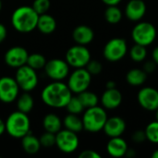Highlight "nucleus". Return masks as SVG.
<instances>
[{"label":"nucleus","mask_w":158,"mask_h":158,"mask_svg":"<svg viewBox=\"0 0 158 158\" xmlns=\"http://www.w3.org/2000/svg\"><path fill=\"white\" fill-rule=\"evenodd\" d=\"M71 96L72 92L68 84H65L61 81H54V82L49 83L43 89L41 94L42 101L53 108L66 107Z\"/></svg>","instance_id":"obj_1"},{"label":"nucleus","mask_w":158,"mask_h":158,"mask_svg":"<svg viewBox=\"0 0 158 158\" xmlns=\"http://www.w3.org/2000/svg\"><path fill=\"white\" fill-rule=\"evenodd\" d=\"M39 14L32 6H22L14 10L11 16V24L13 28L22 33L32 31L37 27Z\"/></svg>","instance_id":"obj_2"},{"label":"nucleus","mask_w":158,"mask_h":158,"mask_svg":"<svg viewBox=\"0 0 158 158\" xmlns=\"http://www.w3.org/2000/svg\"><path fill=\"white\" fill-rule=\"evenodd\" d=\"M6 131L9 136L16 139H21L30 132L31 122L28 115L21 111L12 112L6 118Z\"/></svg>","instance_id":"obj_3"},{"label":"nucleus","mask_w":158,"mask_h":158,"mask_svg":"<svg viewBox=\"0 0 158 158\" xmlns=\"http://www.w3.org/2000/svg\"><path fill=\"white\" fill-rule=\"evenodd\" d=\"M81 119L83 130L89 132H98L103 131L107 119V114L104 107L95 106L86 108Z\"/></svg>","instance_id":"obj_4"},{"label":"nucleus","mask_w":158,"mask_h":158,"mask_svg":"<svg viewBox=\"0 0 158 158\" xmlns=\"http://www.w3.org/2000/svg\"><path fill=\"white\" fill-rule=\"evenodd\" d=\"M131 37L135 44L148 46L152 44L156 38V29L152 23L142 21L133 27Z\"/></svg>","instance_id":"obj_5"},{"label":"nucleus","mask_w":158,"mask_h":158,"mask_svg":"<svg viewBox=\"0 0 158 158\" xmlns=\"http://www.w3.org/2000/svg\"><path fill=\"white\" fill-rule=\"evenodd\" d=\"M15 80L19 89L23 90L24 92L32 91L38 84V76L36 70L27 64L17 69Z\"/></svg>","instance_id":"obj_6"},{"label":"nucleus","mask_w":158,"mask_h":158,"mask_svg":"<svg viewBox=\"0 0 158 158\" xmlns=\"http://www.w3.org/2000/svg\"><path fill=\"white\" fill-rule=\"evenodd\" d=\"M128 52V44L123 38H112L109 40L103 50L105 58L110 62L121 60Z\"/></svg>","instance_id":"obj_7"},{"label":"nucleus","mask_w":158,"mask_h":158,"mask_svg":"<svg viewBox=\"0 0 158 158\" xmlns=\"http://www.w3.org/2000/svg\"><path fill=\"white\" fill-rule=\"evenodd\" d=\"M91 60V53L85 45L76 44L70 47L66 53V61L75 69L85 68Z\"/></svg>","instance_id":"obj_8"},{"label":"nucleus","mask_w":158,"mask_h":158,"mask_svg":"<svg viewBox=\"0 0 158 158\" xmlns=\"http://www.w3.org/2000/svg\"><path fill=\"white\" fill-rule=\"evenodd\" d=\"M92 81V75L85 68L76 69L69 77L68 86L74 94H80L88 90Z\"/></svg>","instance_id":"obj_9"},{"label":"nucleus","mask_w":158,"mask_h":158,"mask_svg":"<svg viewBox=\"0 0 158 158\" xmlns=\"http://www.w3.org/2000/svg\"><path fill=\"white\" fill-rule=\"evenodd\" d=\"M56 145L65 154H71L79 147V138L77 133L67 129L60 130L56 133Z\"/></svg>","instance_id":"obj_10"},{"label":"nucleus","mask_w":158,"mask_h":158,"mask_svg":"<svg viewBox=\"0 0 158 158\" xmlns=\"http://www.w3.org/2000/svg\"><path fill=\"white\" fill-rule=\"evenodd\" d=\"M44 69L47 77L53 81H62L66 79L69 73V65L68 62L59 58L46 61Z\"/></svg>","instance_id":"obj_11"},{"label":"nucleus","mask_w":158,"mask_h":158,"mask_svg":"<svg viewBox=\"0 0 158 158\" xmlns=\"http://www.w3.org/2000/svg\"><path fill=\"white\" fill-rule=\"evenodd\" d=\"M19 87L15 80L11 77L0 78V101L5 104L14 102L19 95Z\"/></svg>","instance_id":"obj_12"},{"label":"nucleus","mask_w":158,"mask_h":158,"mask_svg":"<svg viewBox=\"0 0 158 158\" xmlns=\"http://www.w3.org/2000/svg\"><path fill=\"white\" fill-rule=\"evenodd\" d=\"M137 99L139 105L145 110L156 111L158 108V90L153 87L142 88L137 94Z\"/></svg>","instance_id":"obj_13"},{"label":"nucleus","mask_w":158,"mask_h":158,"mask_svg":"<svg viewBox=\"0 0 158 158\" xmlns=\"http://www.w3.org/2000/svg\"><path fill=\"white\" fill-rule=\"evenodd\" d=\"M28 52L22 46H13L9 48L4 56L5 63L10 68L18 69L23 65H26L28 59Z\"/></svg>","instance_id":"obj_14"},{"label":"nucleus","mask_w":158,"mask_h":158,"mask_svg":"<svg viewBox=\"0 0 158 158\" xmlns=\"http://www.w3.org/2000/svg\"><path fill=\"white\" fill-rule=\"evenodd\" d=\"M103 131L109 138L119 137L126 131V122L120 117L107 118Z\"/></svg>","instance_id":"obj_15"},{"label":"nucleus","mask_w":158,"mask_h":158,"mask_svg":"<svg viewBox=\"0 0 158 158\" xmlns=\"http://www.w3.org/2000/svg\"><path fill=\"white\" fill-rule=\"evenodd\" d=\"M146 13V5L143 0H130L125 7V15L131 21L141 20Z\"/></svg>","instance_id":"obj_16"},{"label":"nucleus","mask_w":158,"mask_h":158,"mask_svg":"<svg viewBox=\"0 0 158 158\" xmlns=\"http://www.w3.org/2000/svg\"><path fill=\"white\" fill-rule=\"evenodd\" d=\"M122 94L117 88L106 89L101 97V104L106 109H116L122 103Z\"/></svg>","instance_id":"obj_17"},{"label":"nucleus","mask_w":158,"mask_h":158,"mask_svg":"<svg viewBox=\"0 0 158 158\" xmlns=\"http://www.w3.org/2000/svg\"><path fill=\"white\" fill-rule=\"evenodd\" d=\"M128 144L124 139L119 137L110 138L106 144V151L109 156L113 157H122L125 156L126 152L128 150Z\"/></svg>","instance_id":"obj_18"},{"label":"nucleus","mask_w":158,"mask_h":158,"mask_svg":"<svg viewBox=\"0 0 158 158\" xmlns=\"http://www.w3.org/2000/svg\"><path fill=\"white\" fill-rule=\"evenodd\" d=\"M72 37L77 44L86 45L93 42L94 38V32L93 29L87 25H79L73 30Z\"/></svg>","instance_id":"obj_19"},{"label":"nucleus","mask_w":158,"mask_h":158,"mask_svg":"<svg viewBox=\"0 0 158 158\" xmlns=\"http://www.w3.org/2000/svg\"><path fill=\"white\" fill-rule=\"evenodd\" d=\"M36 28L44 34H51L56 28V21L53 16L47 13L41 14L39 15Z\"/></svg>","instance_id":"obj_20"},{"label":"nucleus","mask_w":158,"mask_h":158,"mask_svg":"<svg viewBox=\"0 0 158 158\" xmlns=\"http://www.w3.org/2000/svg\"><path fill=\"white\" fill-rule=\"evenodd\" d=\"M21 146L25 153L29 155H35L39 152L41 148V143L37 137L29 132L21 138Z\"/></svg>","instance_id":"obj_21"},{"label":"nucleus","mask_w":158,"mask_h":158,"mask_svg":"<svg viewBox=\"0 0 158 158\" xmlns=\"http://www.w3.org/2000/svg\"><path fill=\"white\" fill-rule=\"evenodd\" d=\"M62 124L63 122L60 119V118L56 114H52V113L47 114L43 119V127L45 130V131L52 132L55 134L61 130Z\"/></svg>","instance_id":"obj_22"},{"label":"nucleus","mask_w":158,"mask_h":158,"mask_svg":"<svg viewBox=\"0 0 158 158\" xmlns=\"http://www.w3.org/2000/svg\"><path fill=\"white\" fill-rule=\"evenodd\" d=\"M147 80V73L142 69H132L126 75L127 82L134 87L142 86Z\"/></svg>","instance_id":"obj_23"},{"label":"nucleus","mask_w":158,"mask_h":158,"mask_svg":"<svg viewBox=\"0 0 158 158\" xmlns=\"http://www.w3.org/2000/svg\"><path fill=\"white\" fill-rule=\"evenodd\" d=\"M64 127L71 131L74 132H80L83 130V124L82 119L78 117V115L75 114H69L64 118V120L62 121Z\"/></svg>","instance_id":"obj_24"},{"label":"nucleus","mask_w":158,"mask_h":158,"mask_svg":"<svg viewBox=\"0 0 158 158\" xmlns=\"http://www.w3.org/2000/svg\"><path fill=\"white\" fill-rule=\"evenodd\" d=\"M34 106V101L32 96L28 94L27 92L22 94L17 101V106H18V110L21 111L23 113H30Z\"/></svg>","instance_id":"obj_25"},{"label":"nucleus","mask_w":158,"mask_h":158,"mask_svg":"<svg viewBox=\"0 0 158 158\" xmlns=\"http://www.w3.org/2000/svg\"><path fill=\"white\" fill-rule=\"evenodd\" d=\"M77 96L80 99V101L81 102L84 108H89V107L95 106L98 105V102H99L98 96L94 93L89 92L88 90L78 94Z\"/></svg>","instance_id":"obj_26"},{"label":"nucleus","mask_w":158,"mask_h":158,"mask_svg":"<svg viewBox=\"0 0 158 158\" xmlns=\"http://www.w3.org/2000/svg\"><path fill=\"white\" fill-rule=\"evenodd\" d=\"M122 11L118 6H107L105 11V19L110 24H117L122 19Z\"/></svg>","instance_id":"obj_27"},{"label":"nucleus","mask_w":158,"mask_h":158,"mask_svg":"<svg viewBox=\"0 0 158 158\" xmlns=\"http://www.w3.org/2000/svg\"><path fill=\"white\" fill-rule=\"evenodd\" d=\"M46 63V59L45 57L42 55V54H38V53H33L28 56V59H27V65L30 66L31 68H32L35 70L44 69Z\"/></svg>","instance_id":"obj_28"},{"label":"nucleus","mask_w":158,"mask_h":158,"mask_svg":"<svg viewBox=\"0 0 158 158\" xmlns=\"http://www.w3.org/2000/svg\"><path fill=\"white\" fill-rule=\"evenodd\" d=\"M131 58L135 62H143L147 56L146 46L135 44L130 50Z\"/></svg>","instance_id":"obj_29"},{"label":"nucleus","mask_w":158,"mask_h":158,"mask_svg":"<svg viewBox=\"0 0 158 158\" xmlns=\"http://www.w3.org/2000/svg\"><path fill=\"white\" fill-rule=\"evenodd\" d=\"M146 139L153 143H158V121H152L147 125V127L144 130Z\"/></svg>","instance_id":"obj_30"},{"label":"nucleus","mask_w":158,"mask_h":158,"mask_svg":"<svg viewBox=\"0 0 158 158\" xmlns=\"http://www.w3.org/2000/svg\"><path fill=\"white\" fill-rule=\"evenodd\" d=\"M66 108L69 113L75 115H79L84 110V107L80 99L78 98V96H71V98L69 99L66 106Z\"/></svg>","instance_id":"obj_31"},{"label":"nucleus","mask_w":158,"mask_h":158,"mask_svg":"<svg viewBox=\"0 0 158 158\" xmlns=\"http://www.w3.org/2000/svg\"><path fill=\"white\" fill-rule=\"evenodd\" d=\"M51 6L50 0H34L32 4V8L39 14H44L47 13Z\"/></svg>","instance_id":"obj_32"},{"label":"nucleus","mask_w":158,"mask_h":158,"mask_svg":"<svg viewBox=\"0 0 158 158\" xmlns=\"http://www.w3.org/2000/svg\"><path fill=\"white\" fill-rule=\"evenodd\" d=\"M41 146L44 147H52L54 145H56V134L52 133V132H48L45 131L44 133H43L39 139Z\"/></svg>","instance_id":"obj_33"},{"label":"nucleus","mask_w":158,"mask_h":158,"mask_svg":"<svg viewBox=\"0 0 158 158\" xmlns=\"http://www.w3.org/2000/svg\"><path fill=\"white\" fill-rule=\"evenodd\" d=\"M85 69L89 71L91 75H98L102 71V64L98 60H90L86 65Z\"/></svg>","instance_id":"obj_34"},{"label":"nucleus","mask_w":158,"mask_h":158,"mask_svg":"<svg viewBox=\"0 0 158 158\" xmlns=\"http://www.w3.org/2000/svg\"><path fill=\"white\" fill-rule=\"evenodd\" d=\"M146 139V135L144 131H137L132 134V141L136 143H142Z\"/></svg>","instance_id":"obj_35"},{"label":"nucleus","mask_w":158,"mask_h":158,"mask_svg":"<svg viewBox=\"0 0 158 158\" xmlns=\"http://www.w3.org/2000/svg\"><path fill=\"white\" fill-rule=\"evenodd\" d=\"M80 158H101V156L94 150H84L80 155Z\"/></svg>","instance_id":"obj_36"},{"label":"nucleus","mask_w":158,"mask_h":158,"mask_svg":"<svg viewBox=\"0 0 158 158\" xmlns=\"http://www.w3.org/2000/svg\"><path fill=\"white\" fill-rule=\"evenodd\" d=\"M156 66H157V65L156 64V62H155L154 60H148V61H146V62L143 64V69L147 74H149V73H152V72H154V71L156 70Z\"/></svg>","instance_id":"obj_37"},{"label":"nucleus","mask_w":158,"mask_h":158,"mask_svg":"<svg viewBox=\"0 0 158 158\" xmlns=\"http://www.w3.org/2000/svg\"><path fill=\"white\" fill-rule=\"evenodd\" d=\"M6 34H7L6 28L5 27L4 24L0 23V44H1L2 42H4V40H5L6 37Z\"/></svg>","instance_id":"obj_38"},{"label":"nucleus","mask_w":158,"mask_h":158,"mask_svg":"<svg viewBox=\"0 0 158 158\" xmlns=\"http://www.w3.org/2000/svg\"><path fill=\"white\" fill-rule=\"evenodd\" d=\"M121 1L122 0H102V2L106 6H118Z\"/></svg>","instance_id":"obj_39"},{"label":"nucleus","mask_w":158,"mask_h":158,"mask_svg":"<svg viewBox=\"0 0 158 158\" xmlns=\"http://www.w3.org/2000/svg\"><path fill=\"white\" fill-rule=\"evenodd\" d=\"M152 57H153V60L156 62V64L158 66V46H156V47L153 50Z\"/></svg>","instance_id":"obj_40"},{"label":"nucleus","mask_w":158,"mask_h":158,"mask_svg":"<svg viewBox=\"0 0 158 158\" xmlns=\"http://www.w3.org/2000/svg\"><path fill=\"white\" fill-rule=\"evenodd\" d=\"M135 155H136V153H135V151H134L133 149H130V148H128V150H127V152H126L125 156H128V157L131 158V157H134V156H135Z\"/></svg>","instance_id":"obj_41"},{"label":"nucleus","mask_w":158,"mask_h":158,"mask_svg":"<svg viewBox=\"0 0 158 158\" xmlns=\"http://www.w3.org/2000/svg\"><path fill=\"white\" fill-rule=\"evenodd\" d=\"M116 82L114 81H108L106 84V89H113V88H116Z\"/></svg>","instance_id":"obj_42"},{"label":"nucleus","mask_w":158,"mask_h":158,"mask_svg":"<svg viewBox=\"0 0 158 158\" xmlns=\"http://www.w3.org/2000/svg\"><path fill=\"white\" fill-rule=\"evenodd\" d=\"M6 131V124L5 122L0 118V136Z\"/></svg>","instance_id":"obj_43"},{"label":"nucleus","mask_w":158,"mask_h":158,"mask_svg":"<svg viewBox=\"0 0 158 158\" xmlns=\"http://www.w3.org/2000/svg\"><path fill=\"white\" fill-rule=\"evenodd\" d=\"M152 157L153 158H158V149L156 150L153 154H152Z\"/></svg>","instance_id":"obj_44"},{"label":"nucleus","mask_w":158,"mask_h":158,"mask_svg":"<svg viewBox=\"0 0 158 158\" xmlns=\"http://www.w3.org/2000/svg\"><path fill=\"white\" fill-rule=\"evenodd\" d=\"M156 120L158 121V108L156 110Z\"/></svg>","instance_id":"obj_45"},{"label":"nucleus","mask_w":158,"mask_h":158,"mask_svg":"<svg viewBox=\"0 0 158 158\" xmlns=\"http://www.w3.org/2000/svg\"><path fill=\"white\" fill-rule=\"evenodd\" d=\"M1 9H2V1L0 0V11H1Z\"/></svg>","instance_id":"obj_46"}]
</instances>
